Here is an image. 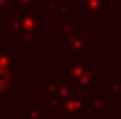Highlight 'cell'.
Returning a JSON list of instances; mask_svg holds the SVG:
<instances>
[{"instance_id": "obj_1", "label": "cell", "mask_w": 121, "mask_h": 119, "mask_svg": "<svg viewBox=\"0 0 121 119\" xmlns=\"http://www.w3.org/2000/svg\"><path fill=\"white\" fill-rule=\"evenodd\" d=\"M2 82H5V73L0 70V84H2Z\"/></svg>"}]
</instances>
